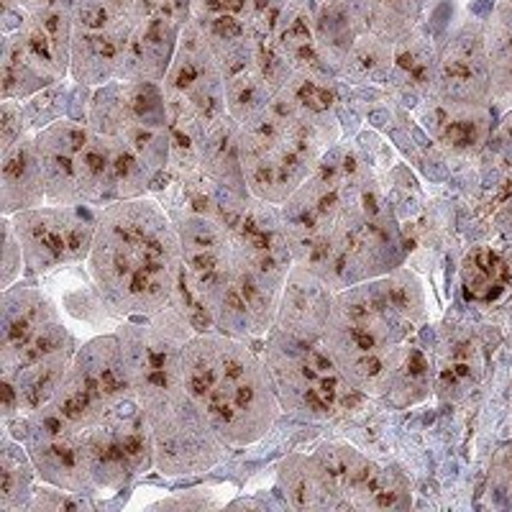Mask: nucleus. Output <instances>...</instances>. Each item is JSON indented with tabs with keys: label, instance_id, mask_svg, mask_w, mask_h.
I'll list each match as a JSON object with an SVG mask.
<instances>
[{
	"label": "nucleus",
	"instance_id": "obj_1",
	"mask_svg": "<svg viewBox=\"0 0 512 512\" xmlns=\"http://www.w3.org/2000/svg\"><path fill=\"white\" fill-rule=\"evenodd\" d=\"M280 213L292 262L318 274L333 292L382 277L405 256L402 233L372 169L338 144Z\"/></svg>",
	"mask_w": 512,
	"mask_h": 512
},
{
	"label": "nucleus",
	"instance_id": "obj_2",
	"mask_svg": "<svg viewBox=\"0 0 512 512\" xmlns=\"http://www.w3.org/2000/svg\"><path fill=\"white\" fill-rule=\"evenodd\" d=\"M423 323L418 274L397 267L336 292L323 341L356 392L405 408L431 387L428 359L410 344Z\"/></svg>",
	"mask_w": 512,
	"mask_h": 512
},
{
	"label": "nucleus",
	"instance_id": "obj_3",
	"mask_svg": "<svg viewBox=\"0 0 512 512\" xmlns=\"http://www.w3.org/2000/svg\"><path fill=\"white\" fill-rule=\"evenodd\" d=\"M154 441V469L190 477L221 464L228 446L182 384V349L195 328L172 305L152 318L121 320L116 328Z\"/></svg>",
	"mask_w": 512,
	"mask_h": 512
},
{
	"label": "nucleus",
	"instance_id": "obj_4",
	"mask_svg": "<svg viewBox=\"0 0 512 512\" xmlns=\"http://www.w3.org/2000/svg\"><path fill=\"white\" fill-rule=\"evenodd\" d=\"M333 77L295 72L269 103L239 123V159L246 190L285 205L341 139Z\"/></svg>",
	"mask_w": 512,
	"mask_h": 512
},
{
	"label": "nucleus",
	"instance_id": "obj_5",
	"mask_svg": "<svg viewBox=\"0 0 512 512\" xmlns=\"http://www.w3.org/2000/svg\"><path fill=\"white\" fill-rule=\"evenodd\" d=\"M85 267L113 318L159 315L172 305L182 274L175 221L149 195L105 205Z\"/></svg>",
	"mask_w": 512,
	"mask_h": 512
},
{
	"label": "nucleus",
	"instance_id": "obj_6",
	"mask_svg": "<svg viewBox=\"0 0 512 512\" xmlns=\"http://www.w3.org/2000/svg\"><path fill=\"white\" fill-rule=\"evenodd\" d=\"M190 21V0H72L70 80L162 82Z\"/></svg>",
	"mask_w": 512,
	"mask_h": 512
},
{
	"label": "nucleus",
	"instance_id": "obj_7",
	"mask_svg": "<svg viewBox=\"0 0 512 512\" xmlns=\"http://www.w3.org/2000/svg\"><path fill=\"white\" fill-rule=\"evenodd\" d=\"M182 384L228 446H254L285 413L262 346L223 331L192 333L182 349Z\"/></svg>",
	"mask_w": 512,
	"mask_h": 512
},
{
	"label": "nucleus",
	"instance_id": "obj_8",
	"mask_svg": "<svg viewBox=\"0 0 512 512\" xmlns=\"http://www.w3.org/2000/svg\"><path fill=\"white\" fill-rule=\"evenodd\" d=\"M221 213L231 262V303L221 331L251 341L264 338L277 320L282 290L295 264L282 213L251 192L228 187L221 190Z\"/></svg>",
	"mask_w": 512,
	"mask_h": 512
},
{
	"label": "nucleus",
	"instance_id": "obj_9",
	"mask_svg": "<svg viewBox=\"0 0 512 512\" xmlns=\"http://www.w3.org/2000/svg\"><path fill=\"white\" fill-rule=\"evenodd\" d=\"M77 349L80 346L64 326L62 310L41 287L13 285L3 290V420L11 423L47 405L59 390Z\"/></svg>",
	"mask_w": 512,
	"mask_h": 512
},
{
	"label": "nucleus",
	"instance_id": "obj_10",
	"mask_svg": "<svg viewBox=\"0 0 512 512\" xmlns=\"http://www.w3.org/2000/svg\"><path fill=\"white\" fill-rule=\"evenodd\" d=\"M90 126L116 154L121 198H141L172 164L167 105L159 82H105L93 88Z\"/></svg>",
	"mask_w": 512,
	"mask_h": 512
},
{
	"label": "nucleus",
	"instance_id": "obj_11",
	"mask_svg": "<svg viewBox=\"0 0 512 512\" xmlns=\"http://www.w3.org/2000/svg\"><path fill=\"white\" fill-rule=\"evenodd\" d=\"M3 100L70 80L72 0H3Z\"/></svg>",
	"mask_w": 512,
	"mask_h": 512
},
{
	"label": "nucleus",
	"instance_id": "obj_12",
	"mask_svg": "<svg viewBox=\"0 0 512 512\" xmlns=\"http://www.w3.org/2000/svg\"><path fill=\"white\" fill-rule=\"evenodd\" d=\"M49 205L105 208L121 198V175L111 144L88 118L64 116L36 131Z\"/></svg>",
	"mask_w": 512,
	"mask_h": 512
},
{
	"label": "nucleus",
	"instance_id": "obj_13",
	"mask_svg": "<svg viewBox=\"0 0 512 512\" xmlns=\"http://www.w3.org/2000/svg\"><path fill=\"white\" fill-rule=\"evenodd\" d=\"M259 346L285 413L303 420H336L361 408L364 395L338 369L323 338L292 336L274 326Z\"/></svg>",
	"mask_w": 512,
	"mask_h": 512
},
{
	"label": "nucleus",
	"instance_id": "obj_14",
	"mask_svg": "<svg viewBox=\"0 0 512 512\" xmlns=\"http://www.w3.org/2000/svg\"><path fill=\"white\" fill-rule=\"evenodd\" d=\"M190 21L208 39L226 77L228 111L244 123L274 95L269 59L256 39L249 0H190Z\"/></svg>",
	"mask_w": 512,
	"mask_h": 512
},
{
	"label": "nucleus",
	"instance_id": "obj_15",
	"mask_svg": "<svg viewBox=\"0 0 512 512\" xmlns=\"http://www.w3.org/2000/svg\"><path fill=\"white\" fill-rule=\"evenodd\" d=\"M8 218L24 249L26 267L44 277L88 262L98 231L100 208L47 203Z\"/></svg>",
	"mask_w": 512,
	"mask_h": 512
},
{
	"label": "nucleus",
	"instance_id": "obj_16",
	"mask_svg": "<svg viewBox=\"0 0 512 512\" xmlns=\"http://www.w3.org/2000/svg\"><path fill=\"white\" fill-rule=\"evenodd\" d=\"M11 423L21 428L13 436L26 446L41 482L72 495H95L88 459V431L72 425L52 402Z\"/></svg>",
	"mask_w": 512,
	"mask_h": 512
},
{
	"label": "nucleus",
	"instance_id": "obj_17",
	"mask_svg": "<svg viewBox=\"0 0 512 512\" xmlns=\"http://www.w3.org/2000/svg\"><path fill=\"white\" fill-rule=\"evenodd\" d=\"M341 507L402 510L410 505V484L397 466L372 459L351 443L331 441L315 451Z\"/></svg>",
	"mask_w": 512,
	"mask_h": 512
},
{
	"label": "nucleus",
	"instance_id": "obj_18",
	"mask_svg": "<svg viewBox=\"0 0 512 512\" xmlns=\"http://www.w3.org/2000/svg\"><path fill=\"white\" fill-rule=\"evenodd\" d=\"M433 98L461 105H487L492 100L484 21H464L438 47L436 88Z\"/></svg>",
	"mask_w": 512,
	"mask_h": 512
},
{
	"label": "nucleus",
	"instance_id": "obj_19",
	"mask_svg": "<svg viewBox=\"0 0 512 512\" xmlns=\"http://www.w3.org/2000/svg\"><path fill=\"white\" fill-rule=\"evenodd\" d=\"M336 292L310 269L292 264L274 326L292 336L323 338ZM272 326V328H274Z\"/></svg>",
	"mask_w": 512,
	"mask_h": 512
},
{
	"label": "nucleus",
	"instance_id": "obj_20",
	"mask_svg": "<svg viewBox=\"0 0 512 512\" xmlns=\"http://www.w3.org/2000/svg\"><path fill=\"white\" fill-rule=\"evenodd\" d=\"M47 205V185L41 169L36 131L3 149V167H0V208L3 216H16L21 210Z\"/></svg>",
	"mask_w": 512,
	"mask_h": 512
},
{
	"label": "nucleus",
	"instance_id": "obj_21",
	"mask_svg": "<svg viewBox=\"0 0 512 512\" xmlns=\"http://www.w3.org/2000/svg\"><path fill=\"white\" fill-rule=\"evenodd\" d=\"M438 47L423 29L415 26L408 36L392 44V70L387 88L400 98H410L413 103L431 98L436 88Z\"/></svg>",
	"mask_w": 512,
	"mask_h": 512
},
{
	"label": "nucleus",
	"instance_id": "obj_22",
	"mask_svg": "<svg viewBox=\"0 0 512 512\" xmlns=\"http://www.w3.org/2000/svg\"><path fill=\"white\" fill-rule=\"evenodd\" d=\"M420 121L431 131L433 139L448 152H474L487 139V111L484 105L448 103L441 98H425L418 108Z\"/></svg>",
	"mask_w": 512,
	"mask_h": 512
},
{
	"label": "nucleus",
	"instance_id": "obj_23",
	"mask_svg": "<svg viewBox=\"0 0 512 512\" xmlns=\"http://www.w3.org/2000/svg\"><path fill=\"white\" fill-rule=\"evenodd\" d=\"M461 282H464V295L474 305H497L512 290V264L505 254L479 246L469 251L461 269Z\"/></svg>",
	"mask_w": 512,
	"mask_h": 512
},
{
	"label": "nucleus",
	"instance_id": "obj_24",
	"mask_svg": "<svg viewBox=\"0 0 512 512\" xmlns=\"http://www.w3.org/2000/svg\"><path fill=\"white\" fill-rule=\"evenodd\" d=\"M280 484L285 489V497L297 510H328V507H341L326 472L320 469L318 459L313 454H295L282 461Z\"/></svg>",
	"mask_w": 512,
	"mask_h": 512
},
{
	"label": "nucleus",
	"instance_id": "obj_25",
	"mask_svg": "<svg viewBox=\"0 0 512 512\" xmlns=\"http://www.w3.org/2000/svg\"><path fill=\"white\" fill-rule=\"evenodd\" d=\"M489 72H492V100L512 103V0H495L484 21Z\"/></svg>",
	"mask_w": 512,
	"mask_h": 512
},
{
	"label": "nucleus",
	"instance_id": "obj_26",
	"mask_svg": "<svg viewBox=\"0 0 512 512\" xmlns=\"http://www.w3.org/2000/svg\"><path fill=\"white\" fill-rule=\"evenodd\" d=\"M36 477L39 474L26 446L6 428L3 451H0V510H29Z\"/></svg>",
	"mask_w": 512,
	"mask_h": 512
},
{
	"label": "nucleus",
	"instance_id": "obj_27",
	"mask_svg": "<svg viewBox=\"0 0 512 512\" xmlns=\"http://www.w3.org/2000/svg\"><path fill=\"white\" fill-rule=\"evenodd\" d=\"M346 3L359 13L369 34L390 44L420 26L425 8V0H346Z\"/></svg>",
	"mask_w": 512,
	"mask_h": 512
},
{
	"label": "nucleus",
	"instance_id": "obj_28",
	"mask_svg": "<svg viewBox=\"0 0 512 512\" xmlns=\"http://www.w3.org/2000/svg\"><path fill=\"white\" fill-rule=\"evenodd\" d=\"M390 70L392 44L367 31L356 39L338 67V80L351 82V85H369V88H387Z\"/></svg>",
	"mask_w": 512,
	"mask_h": 512
},
{
	"label": "nucleus",
	"instance_id": "obj_29",
	"mask_svg": "<svg viewBox=\"0 0 512 512\" xmlns=\"http://www.w3.org/2000/svg\"><path fill=\"white\" fill-rule=\"evenodd\" d=\"M3 233H6V244H3V282H0V290H8V287L16 285V280H21L26 259L21 241L16 236V228H13L8 216H3Z\"/></svg>",
	"mask_w": 512,
	"mask_h": 512
},
{
	"label": "nucleus",
	"instance_id": "obj_30",
	"mask_svg": "<svg viewBox=\"0 0 512 512\" xmlns=\"http://www.w3.org/2000/svg\"><path fill=\"white\" fill-rule=\"evenodd\" d=\"M31 131L29 118H26L24 103L21 100H3L0 103V152L16 144L21 136Z\"/></svg>",
	"mask_w": 512,
	"mask_h": 512
}]
</instances>
